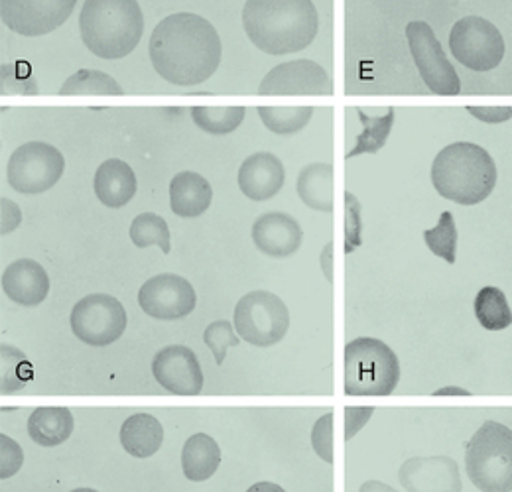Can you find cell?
Here are the masks:
<instances>
[{"mask_svg":"<svg viewBox=\"0 0 512 492\" xmlns=\"http://www.w3.org/2000/svg\"><path fill=\"white\" fill-rule=\"evenodd\" d=\"M221 54V38L213 24L192 12L166 16L148 44L156 73L178 87H193L213 77Z\"/></svg>","mask_w":512,"mask_h":492,"instance_id":"6da1fadb","label":"cell"},{"mask_svg":"<svg viewBox=\"0 0 512 492\" xmlns=\"http://www.w3.org/2000/svg\"><path fill=\"white\" fill-rule=\"evenodd\" d=\"M243 26L260 52L288 56L316 40L320 16L312 0H247Z\"/></svg>","mask_w":512,"mask_h":492,"instance_id":"7a4b0ae2","label":"cell"},{"mask_svg":"<svg viewBox=\"0 0 512 492\" xmlns=\"http://www.w3.org/2000/svg\"><path fill=\"white\" fill-rule=\"evenodd\" d=\"M81 40L101 60L132 54L144 32L138 0H85L79 14Z\"/></svg>","mask_w":512,"mask_h":492,"instance_id":"3957f363","label":"cell"},{"mask_svg":"<svg viewBox=\"0 0 512 492\" xmlns=\"http://www.w3.org/2000/svg\"><path fill=\"white\" fill-rule=\"evenodd\" d=\"M432 184L444 199L457 205H477L497 185V164L483 146L453 142L436 156Z\"/></svg>","mask_w":512,"mask_h":492,"instance_id":"277c9868","label":"cell"},{"mask_svg":"<svg viewBox=\"0 0 512 492\" xmlns=\"http://www.w3.org/2000/svg\"><path fill=\"white\" fill-rule=\"evenodd\" d=\"M465 471L481 492H512V430L487 420L467 443Z\"/></svg>","mask_w":512,"mask_h":492,"instance_id":"5b68a950","label":"cell"},{"mask_svg":"<svg viewBox=\"0 0 512 492\" xmlns=\"http://www.w3.org/2000/svg\"><path fill=\"white\" fill-rule=\"evenodd\" d=\"M400 382L396 353L375 337H359L345 345V394L390 396Z\"/></svg>","mask_w":512,"mask_h":492,"instance_id":"8992f818","label":"cell"},{"mask_svg":"<svg viewBox=\"0 0 512 492\" xmlns=\"http://www.w3.org/2000/svg\"><path fill=\"white\" fill-rule=\"evenodd\" d=\"M233 325L239 337L249 345L272 347L286 337L290 329V311L276 294L255 290L239 300Z\"/></svg>","mask_w":512,"mask_h":492,"instance_id":"52a82bcc","label":"cell"},{"mask_svg":"<svg viewBox=\"0 0 512 492\" xmlns=\"http://www.w3.org/2000/svg\"><path fill=\"white\" fill-rule=\"evenodd\" d=\"M64 154L40 140L18 146L6 164V182L24 195H38L52 189L64 176Z\"/></svg>","mask_w":512,"mask_h":492,"instance_id":"ba28073f","label":"cell"},{"mask_svg":"<svg viewBox=\"0 0 512 492\" xmlns=\"http://www.w3.org/2000/svg\"><path fill=\"white\" fill-rule=\"evenodd\" d=\"M449 52L455 62L471 71H491L505 58V40L487 18L465 16L449 32Z\"/></svg>","mask_w":512,"mask_h":492,"instance_id":"9c48e42d","label":"cell"},{"mask_svg":"<svg viewBox=\"0 0 512 492\" xmlns=\"http://www.w3.org/2000/svg\"><path fill=\"white\" fill-rule=\"evenodd\" d=\"M125 306L109 294H89L81 298L69 315L73 335L89 347L117 343L127 329Z\"/></svg>","mask_w":512,"mask_h":492,"instance_id":"30bf717a","label":"cell"},{"mask_svg":"<svg viewBox=\"0 0 512 492\" xmlns=\"http://www.w3.org/2000/svg\"><path fill=\"white\" fill-rule=\"evenodd\" d=\"M406 40L412 52L414 63L426 87L436 95H459L461 81L455 67L438 42L432 26L422 20H414L406 26Z\"/></svg>","mask_w":512,"mask_h":492,"instance_id":"8fae6325","label":"cell"},{"mask_svg":"<svg viewBox=\"0 0 512 492\" xmlns=\"http://www.w3.org/2000/svg\"><path fill=\"white\" fill-rule=\"evenodd\" d=\"M77 0H0L2 24L20 36L36 38L58 30Z\"/></svg>","mask_w":512,"mask_h":492,"instance_id":"7c38bea8","label":"cell"},{"mask_svg":"<svg viewBox=\"0 0 512 492\" xmlns=\"http://www.w3.org/2000/svg\"><path fill=\"white\" fill-rule=\"evenodd\" d=\"M138 306L152 319H184L197 306L192 284L178 274H158L146 280L138 292Z\"/></svg>","mask_w":512,"mask_h":492,"instance_id":"4fadbf2b","label":"cell"},{"mask_svg":"<svg viewBox=\"0 0 512 492\" xmlns=\"http://www.w3.org/2000/svg\"><path fill=\"white\" fill-rule=\"evenodd\" d=\"M260 95H333L329 73L320 63L296 60L276 65L258 85Z\"/></svg>","mask_w":512,"mask_h":492,"instance_id":"5bb4252c","label":"cell"},{"mask_svg":"<svg viewBox=\"0 0 512 492\" xmlns=\"http://www.w3.org/2000/svg\"><path fill=\"white\" fill-rule=\"evenodd\" d=\"M156 382L176 396H197L203 390V372L197 355L184 345H170L152 359Z\"/></svg>","mask_w":512,"mask_h":492,"instance_id":"9a60e30c","label":"cell"},{"mask_svg":"<svg viewBox=\"0 0 512 492\" xmlns=\"http://www.w3.org/2000/svg\"><path fill=\"white\" fill-rule=\"evenodd\" d=\"M398 481L406 492H461L463 481L457 463L446 455L412 457L398 469Z\"/></svg>","mask_w":512,"mask_h":492,"instance_id":"2e32d148","label":"cell"},{"mask_svg":"<svg viewBox=\"0 0 512 492\" xmlns=\"http://www.w3.org/2000/svg\"><path fill=\"white\" fill-rule=\"evenodd\" d=\"M2 292L18 306L36 308L50 294V276L46 268L32 258L14 260L2 272Z\"/></svg>","mask_w":512,"mask_h":492,"instance_id":"e0dca14e","label":"cell"},{"mask_svg":"<svg viewBox=\"0 0 512 492\" xmlns=\"http://www.w3.org/2000/svg\"><path fill=\"white\" fill-rule=\"evenodd\" d=\"M255 246L272 258H288L298 252L304 241V231L298 221L280 211L260 215L253 225Z\"/></svg>","mask_w":512,"mask_h":492,"instance_id":"ac0fdd59","label":"cell"},{"mask_svg":"<svg viewBox=\"0 0 512 492\" xmlns=\"http://www.w3.org/2000/svg\"><path fill=\"white\" fill-rule=\"evenodd\" d=\"M286 172L278 156L272 152H256L239 168V189L253 201L272 199L284 185Z\"/></svg>","mask_w":512,"mask_h":492,"instance_id":"d6986e66","label":"cell"},{"mask_svg":"<svg viewBox=\"0 0 512 492\" xmlns=\"http://www.w3.org/2000/svg\"><path fill=\"white\" fill-rule=\"evenodd\" d=\"M95 195L109 209H121L136 195L138 182L134 170L125 160H105L95 172Z\"/></svg>","mask_w":512,"mask_h":492,"instance_id":"ffe728a7","label":"cell"},{"mask_svg":"<svg viewBox=\"0 0 512 492\" xmlns=\"http://www.w3.org/2000/svg\"><path fill=\"white\" fill-rule=\"evenodd\" d=\"M213 201L211 184L195 174V172H180L170 182V207L174 215L182 219H195L203 215Z\"/></svg>","mask_w":512,"mask_h":492,"instance_id":"44dd1931","label":"cell"},{"mask_svg":"<svg viewBox=\"0 0 512 492\" xmlns=\"http://www.w3.org/2000/svg\"><path fill=\"white\" fill-rule=\"evenodd\" d=\"M221 465V449L207 433H195L182 449V471L193 483H203L215 475Z\"/></svg>","mask_w":512,"mask_h":492,"instance_id":"7402d4cb","label":"cell"},{"mask_svg":"<svg viewBox=\"0 0 512 492\" xmlns=\"http://www.w3.org/2000/svg\"><path fill=\"white\" fill-rule=\"evenodd\" d=\"M164 443V428L150 414H134L121 428V445L128 455L146 459L158 453Z\"/></svg>","mask_w":512,"mask_h":492,"instance_id":"603a6c76","label":"cell"},{"mask_svg":"<svg viewBox=\"0 0 512 492\" xmlns=\"http://www.w3.org/2000/svg\"><path fill=\"white\" fill-rule=\"evenodd\" d=\"M28 433L42 447H58L73 433V414L64 406L36 408L28 420Z\"/></svg>","mask_w":512,"mask_h":492,"instance_id":"cb8c5ba5","label":"cell"},{"mask_svg":"<svg viewBox=\"0 0 512 492\" xmlns=\"http://www.w3.org/2000/svg\"><path fill=\"white\" fill-rule=\"evenodd\" d=\"M298 195L314 211H333V166L327 162L308 164L298 176Z\"/></svg>","mask_w":512,"mask_h":492,"instance_id":"d4e9b609","label":"cell"},{"mask_svg":"<svg viewBox=\"0 0 512 492\" xmlns=\"http://www.w3.org/2000/svg\"><path fill=\"white\" fill-rule=\"evenodd\" d=\"M357 117L363 124V132L357 136L355 148L347 152V160L361 154H377L379 150H383L394 124V109H388L386 115L381 117H369L363 109H357Z\"/></svg>","mask_w":512,"mask_h":492,"instance_id":"484cf974","label":"cell"},{"mask_svg":"<svg viewBox=\"0 0 512 492\" xmlns=\"http://www.w3.org/2000/svg\"><path fill=\"white\" fill-rule=\"evenodd\" d=\"M475 317L489 331H503L512 325V309L503 290L483 288L475 298Z\"/></svg>","mask_w":512,"mask_h":492,"instance_id":"4316f807","label":"cell"},{"mask_svg":"<svg viewBox=\"0 0 512 492\" xmlns=\"http://www.w3.org/2000/svg\"><path fill=\"white\" fill-rule=\"evenodd\" d=\"M34 378V369L28 357L12 347L2 343L0 345V392L12 394L20 388H24Z\"/></svg>","mask_w":512,"mask_h":492,"instance_id":"83f0119b","label":"cell"},{"mask_svg":"<svg viewBox=\"0 0 512 492\" xmlns=\"http://www.w3.org/2000/svg\"><path fill=\"white\" fill-rule=\"evenodd\" d=\"M123 87L107 73L97 69H79L67 77L60 87V95H123Z\"/></svg>","mask_w":512,"mask_h":492,"instance_id":"f1b7e54d","label":"cell"},{"mask_svg":"<svg viewBox=\"0 0 512 492\" xmlns=\"http://www.w3.org/2000/svg\"><path fill=\"white\" fill-rule=\"evenodd\" d=\"M258 117L270 132L288 136L308 126L314 107H258Z\"/></svg>","mask_w":512,"mask_h":492,"instance_id":"f546056e","label":"cell"},{"mask_svg":"<svg viewBox=\"0 0 512 492\" xmlns=\"http://www.w3.org/2000/svg\"><path fill=\"white\" fill-rule=\"evenodd\" d=\"M245 107H193L192 119L203 132L225 136L245 121Z\"/></svg>","mask_w":512,"mask_h":492,"instance_id":"4dcf8cb0","label":"cell"},{"mask_svg":"<svg viewBox=\"0 0 512 492\" xmlns=\"http://www.w3.org/2000/svg\"><path fill=\"white\" fill-rule=\"evenodd\" d=\"M130 241L138 248L160 246L164 254L172 250L168 223L156 213H140L138 217H134L130 225Z\"/></svg>","mask_w":512,"mask_h":492,"instance_id":"1f68e13d","label":"cell"},{"mask_svg":"<svg viewBox=\"0 0 512 492\" xmlns=\"http://www.w3.org/2000/svg\"><path fill=\"white\" fill-rule=\"evenodd\" d=\"M424 241L428 248L446 260L448 264H455V250H457V227L453 221V215L444 211L440 215V221L434 229L424 231Z\"/></svg>","mask_w":512,"mask_h":492,"instance_id":"d6a6232c","label":"cell"},{"mask_svg":"<svg viewBox=\"0 0 512 492\" xmlns=\"http://www.w3.org/2000/svg\"><path fill=\"white\" fill-rule=\"evenodd\" d=\"M203 343L209 347V351L215 357L217 365H223L229 353V347H239L241 345V337L235 329L233 323H229L227 319H219L207 325L205 333H203Z\"/></svg>","mask_w":512,"mask_h":492,"instance_id":"836d02e7","label":"cell"},{"mask_svg":"<svg viewBox=\"0 0 512 492\" xmlns=\"http://www.w3.org/2000/svg\"><path fill=\"white\" fill-rule=\"evenodd\" d=\"M361 203L347 191L345 193V254H351L361 246Z\"/></svg>","mask_w":512,"mask_h":492,"instance_id":"e575fe53","label":"cell"},{"mask_svg":"<svg viewBox=\"0 0 512 492\" xmlns=\"http://www.w3.org/2000/svg\"><path fill=\"white\" fill-rule=\"evenodd\" d=\"M333 410L323 414L312 430V447L325 463H333Z\"/></svg>","mask_w":512,"mask_h":492,"instance_id":"d590c367","label":"cell"},{"mask_svg":"<svg viewBox=\"0 0 512 492\" xmlns=\"http://www.w3.org/2000/svg\"><path fill=\"white\" fill-rule=\"evenodd\" d=\"M24 465L22 447L8 435H0V479L14 477Z\"/></svg>","mask_w":512,"mask_h":492,"instance_id":"8d00e7d4","label":"cell"},{"mask_svg":"<svg viewBox=\"0 0 512 492\" xmlns=\"http://www.w3.org/2000/svg\"><path fill=\"white\" fill-rule=\"evenodd\" d=\"M375 408L371 406H349L345 408V439H353L359 431L367 426V422L373 418Z\"/></svg>","mask_w":512,"mask_h":492,"instance_id":"74e56055","label":"cell"},{"mask_svg":"<svg viewBox=\"0 0 512 492\" xmlns=\"http://www.w3.org/2000/svg\"><path fill=\"white\" fill-rule=\"evenodd\" d=\"M22 223V211L20 207L8 199V197H2L0 199V233L2 235H8L12 231H16Z\"/></svg>","mask_w":512,"mask_h":492,"instance_id":"f35d334b","label":"cell"},{"mask_svg":"<svg viewBox=\"0 0 512 492\" xmlns=\"http://www.w3.org/2000/svg\"><path fill=\"white\" fill-rule=\"evenodd\" d=\"M467 113L487 124L507 123L512 119V107H467Z\"/></svg>","mask_w":512,"mask_h":492,"instance_id":"ab89813d","label":"cell"},{"mask_svg":"<svg viewBox=\"0 0 512 492\" xmlns=\"http://www.w3.org/2000/svg\"><path fill=\"white\" fill-rule=\"evenodd\" d=\"M321 270L327 282H333V243H327L321 250Z\"/></svg>","mask_w":512,"mask_h":492,"instance_id":"60d3db41","label":"cell"},{"mask_svg":"<svg viewBox=\"0 0 512 492\" xmlns=\"http://www.w3.org/2000/svg\"><path fill=\"white\" fill-rule=\"evenodd\" d=\"M359 492H398L394 491L390 485H386V483H381V481H367V483H363L361 485V489Z\"/></svg>","mask_w":512,"mask_h":492,"instance_id":"b9f144b4","label":"cell"},{"mask_svg":"<svg viewBox=\"0 0 512 492\" xmlns=\"http://www.w3.org/2000/svg\"><path fill=\"white\" fill-rule=\"evenodd\" d=\"M471 392L461 388V386H444V388H438L434 392V396H469Z\"/></svg>","mask_w":512,"mask_h":492,"instance_id":"7bdbcfd3","label":"cell"},{"mask_svg":"<svg viewBox=\"0 0 512 492\" xmlns=\"http://www.w3.org/2000/svg\"><path fill=\"white\" fill-rule=\"evenodd\" d=\"M247 492H286L280 485H276V483H268V481H264V483H256L253 485L251 489Z\"/></svg>","mask_w":512,"mask_h":492,"instance_id":"ee69618b","label":"cell"},{"mask_svg":"<svg viewBox=\"0 0 512 492\" xmlns=\"http://www.w3.org/2000/svg\"><path fill=\"white\" fill-rule=\"evenodd\" d=\"M71 492H97L95 489H75V491Z\"/></svg>","mask_w":512,"mask_h":492,"instance_id":"f6af8a7d","label":"cell"}]
</instances>
